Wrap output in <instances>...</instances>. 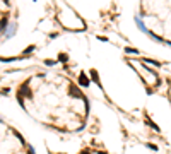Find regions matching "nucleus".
Segmentation results:
<instances>
[{
	"label": "nucleus",
	"instance_id": "nucleus-3",
	"mask_svg": "<svg viewBox=\"0 0 171 154\" xmlns=\"http://www.w3.org/2000/svg\"><path fill=\"white\" fill-rule=\"evenodd\" d=\"M127 51H128V53H139L135 48H127Z\"/></svg>",
	"mask_w": 171,
	"mask_h": 154
},
{
	"label": "nucleus",
	"instance_id": "nucleus-1",
	"mask_svg": "<svg viewBox=\"0 0 171 154\" xmlns=\"http://www.w3.org/2000/svg\"><path fill=\"white\" fill-rule=\"evenodd\" d=\"M70 94H72L74 98H77V99H82V98H84V96H82L81 92H79L77 89H75V87H70Z\"/></svg>",
	"mask_w": 171,
	"mask_h": 154
},
{
	"label": "nucleus",
	"instance_id": "nucleus-2",
	"mask_svg": "<svg viewBox=\"0 0 171 154\" xmlns=\"http://www.w3.org/2000/svg\"><path fill=\"white\" fill-rule=\"evenodd\" d=\"M79 81H81V84H82V86H87V84H89L87 77L84 76V74H81V77H79Z\"/></svg>",
	"mask_w": 171,
	"mask_h": 154
}]
</instances>
